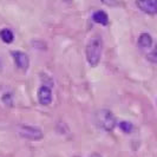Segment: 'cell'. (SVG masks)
<instances>
[{"instance_id": "cell-16", "label": "cell", "mask_w": 157, "mask_h": 157, "mask_svg": "<svg viewBox=\"0 0 157 157\" xmlns=\"http://www.w3.org/2000/svg\"><path fill=\"white\" fill-rule=\"evenodd\" d=\"M77 157H78V156H77Z\"/></svg>"}, {"instance_id": "cell-9", "label": "cell", "mask_w": 157, "mask_h": 157, "mask_svg": "<svg viewBox=\"0 0 157 157\" xmlns=\"http://www.w3.org/2000/svg\"><path fill=\"white\" fill-rule=\"evenodd\" d=\"M0 38H1V40L4 43L11 44L13 41V39H14V34H13V32L11 31V30H8V29H2L0 31Z\"/></svg>"}, {"instance_id": "cell-4", "label": "cell", "mask_w": 157, "mask_h": 157, "mask_svg": "<svg viewBox=\"0 0 157 157\" xmlns=\"http://www.w3.org/2000/svg\"><path fill=\"white\" fill-rule=\"evenodd\" d=\"M136 5L142 12L147 14H157V0H136Z\"/></svg>"}, {"instance_id": "cell-3", "label": "cell", "mask_w": 157, "mask_h": 157, "mask_svg": "<svg viewBox=\"0 0 157 157\" xmlns=\"http://www.w3.org/2000/svg\"><path fill=\"white\" fill-rule=\"evenodd\" d=\"M18 135L29 141H40L43 138V132L39 128L32 125H19L18 126Z\"/></svg>"}, {"instance_id": "cell-5", "label": "cell", "mask_w": 157, "mask_h": 157, "mask_svg": "<svg viewBox=\"0 0 157 157\" xmlns=\"http://www.w3.org/2000/svg\"><path fill=\"white\" fill-rule=\"evenodd\" d=\"M12 58L16 63L17 67L23 71H26L30 66V58L26 53H24L21 51H12Z\"/></svg>"}, {"instance_id": "cell-6", "label": "cell", "mask_w": 157, "mask_h": 157, "mask_svg": "<svg viewBox=\"0 0 157 157\" xmlns=\"http://www.w3.org/2000/svg\"><path fill=\"white\" fill-rule=\"evenodd\" d=\"M38 101L41 105H50L52 103V91L50 86L46 85H43L39 87V91H38Z\"/></svg>"}, {"instance_id": "cell-14", "label": "cell", "mask_w": 157, "mask_h": 157, "mask_svg": "<svg viewBox=\"0 0 157 157\" xmlns=\"http://www.w3.org/2000/svg\"><path fill=\"white\" fill-rule=\"evenodd\" d=\"M1 69H2V66H1V62H0V71H1Z\"/></svg>"}, {"instance_id": "cell-7", "label": "cell", "mask_w": 157, "mask_h": 157, "mask_svg": "<svg viewBox=\"0 0 157 157\" xmlns=\"http://www.w3.org/2000/svg\"><path fill=\"white\" fill-rule=\"evenodd\" d=\"M92 20L94 23L99 24V25L106 26L109 24V17L104 11H96L92 14Z\"/></svg>"}, {"instance_id": "cell-2", "label": "cell", "mask_w": 157, "mask_h": 157, "mask_svg": "<svg viewBox=\"0 0 157 157\" xmlns=\"http://www.w3.org/2000/svg\"><path fill=\"white\" fill-rule=\"evenodd\" d=\"M96 122L105 131H112L117 124L115 115L108 109H102L96 113Z\"/></svg>"}, {"instance_id": "cell-13", "label": "cell", "mask_w": 157, "mask_h": 157, "mask_svg": "<svg viewBox=\"0 0 157 157\" xmlns=\"http://www.w3.org/2000/svg\"><path fill=\"white\" fill-rule=\"evenodd\" d=\"M91 157H101V156H99L98 154H92V155H91Z\"/></svg>"}, {"instance_id": "cell-12", "label": "cell", "mask_w": 157, "mask_h": 157, "mask_svg": "<svg viewBox=\"0 0 157 157\" xmlns=\"http://www.w3.org/2000/svg\"><path fill=\"white\" fill-rule=\"evenodd\" d=\"M104 5L106 6H110V7H113V6H117L118 5V0H101Z\"/></svg>"}, {"instance_id": "cell-10", "label": "cell", "mask_w": 157, "mask_h": 157, "mask_svg": "<svg viewBox=\"0 0 157 157\" xmlns=\"http://www.w3.org/2000/svg\"><path fill=\"white\" fill-rule=\"evenodd\" d=\"M119 126H121L122 131H124L125 134H130V132L132 131V129H134L132 124H131V123H129V122H122V123L119 124Z\"/></svg>"}, {"instance_id": "cell-1", "label": "cell", "mask_w": 157, "mask_h": 157, "mask_svg": "<svg viewBox=\"0 0 157 157\" xmlns=\"http://www.w3.org/2000/svg\"><path fill=\"white\" fill-rule=\"evenodd\" d=\"M103 52V41L99 37H94L87 41L86 47H85V55H86L87 63L90 66L96 67L102 58Z\"/></svg>"}, {"instance_id": "cell-11", "label": "cell", "mask_w": 157, "mask_h": 157, "mask_svg": "<svg viewBox=\"0 0 157 157\" xmlns=\"http://www.w3.org/2000/svg\"><path fill=\"white\" fill-rule=\"evenodd\" d=\"M148 59H149L151 63L157 64V46H155V48L148 55Z\"/></svg>"}, {"instance_id": "cell-8", "label": "cell", "mask_w": 157, "mask_h": 157, "mask_svg": "<svg viewBox=\"0 0 157 157\" xmlns=\"http://www.w3.org/2000/svg\"><path fill=\"white\" fill-rule=\"evenodd\" d=\"M138 46L141 48H149L152 46V38L149 33H142L138 38Z\"/></svg>"}, {"instance_id": "cell-15", "label": "cell", "mask_w": 157, "mask_h": 157, "mask_svg": "<svg viewBox=\"0 0 157 157\" xmlns=\"http://www.w3.org/2000/svg\"><path fill=\"white\" fill-rule=\"evenodd\" d=\"M156 46H157V44H156Z\"/></svg>"}]
</instances>
